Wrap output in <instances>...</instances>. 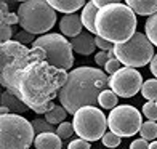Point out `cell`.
Instances as JSON below:
<instances>
[{
  "label": "cell",
  "mask_w": 157,
  "mask_h": 149,
  "mask_svg": "<svg viewBox=\"0 0 157 149\" xmlns=\"http://www.w3.org/2000/svg\"><path fill=\"white\" fill-rule=\"evenodd\" d=\"M67 71L50 66L45 61H32L21 71L13 95L18 96L35 114H47L55 108L53 99L67 82Z\"/></svg>",
  "instance_id": "1"
},
{
  "label": "cell",
  "mask_w": 157,
  "mask_h": 149,
  "mask_svg": "<svg viewBox=\"0 0 157 149\" xmlns=\"http://www.w3.org/2000/svg\"><path fill=\"white\" fill-rule=\"evenodd\" d=\"M109 87V77L104 71L80 66L69 72L66 85L59 90V103L67 114H75L87 106H96L99 95Z\"/></svg>",
  "instance_id": "2"
},
{
  "label": "cell",
  "mask_w": 157,
  "mask_h": 149,
  "mask_svg": "<svg viewBox=\"0 0 157 149\" xmlns=\"http://www.w3.org/2000/svg\"><path fill=\"white\" fill-rule=\"evenodd\" d=\"M136 34V16L127 3L116 2L98 10L96 35L114 45L125 44Z\"/></svg>",
  "instance_id": "3"
},
{
  "label": "cell",
  "mask_w": 157,
  "mask_h": 149,
  "mask_svg": "<svg viewBox=\"0 0 157 149\" xmlns=\"http://www.w3.org/2000/svg\"><path fill=\"white\" fill-rule=\"evenodd\" d=\"M0 83L2 87L13 93L15 83L21 71L26 69L32 61H45L47 53L42 48H27L19 42H6L0 47Z\"/></svg>",
  "instance_id": "4"
},
{
  "label": "cell",
  "mask_w": 157,
  "mask_h": 149,
  "mask_svg": "<svg viewBox=\"0 0 157 149\" xmlns=\"http://www.w3.org/2000/svg\"><path fill=\"white\" fill-rule=\"evenodd\" d=\"M32 122L18 114L0 116V149H29L35 141Z\"/></svg>",
  "instance_id": "5"
},
{
  "label": "cell",
  "mask_w": 157,
  "mask_h": 149,
  "mask_svg": "<svg viewBox=\"0 0 157 149\" xmlns=\"http://www.w3.org/2000/svg\"><path fill=\"white\" fill-rule=\"evenodd\" d=\"M21 27L32 35L48 32L56 23V11L44 0L21 2L18 8Z\"/></svg>",
  "instance_id": "6"
},
{
  "label": "cell",
  "mask_w": 157,
  "mask_h": 149,
  "mask_svg": "<svg viewBox=\"0 0 157 149\" xmlns=\"http://www.w3.org/2000/svg\"><path fill=\"white\" fill-rule=\"evenodd\" d=\"M114 55L120 61V64L127 67H141L151 63L154 58V45L149 42L146 34L136 32L125 44L114 45Z\"/></svg>",
  "instance_id": "7"
},
{
  "label": "cell",
  "mask_w": 157,
  "mask_h": 149,
  "mask_svg": "<svg viewBox=\"0 0 157 149\" xmlns=\"http://www.w3.org/2000/svg\"><path fill=\"white\" fill-rule=\"evenodd\" d=\"M32 48H42L47 53L50 66L67 71L74 64V55L71 42L61 34H45L32 44Z\"/></svg>",
  "instance_id": "8"
},
{
  "label": "cell",
  "mask_w": 157,
  "mask_h": 149,
  "mask_svg": "<svg viewBox=\"0 0 157 149\" xmlns=\"http://www.w3.org/2000/svg\"><path fill=\"white\" fill-rule=\"evenodd\" d=\"M72 125L78 138L90 143V141H96L106 135L108 119L101 109L95 108V106H87L74 114Z\"/></svg>",
  "instance_id": "9"
},
{
  "label": "cell",
  "mask_w": 157,
  "mask_h": 149,
  "mask_svg": "<svg viewBox=\"0 0 157 149\" xmlns=\"http://www.w3.org/2000/svg\"><path fill=\"white\" fill-rule=\"evenodd\" d=\"M108 125L109 130L120 138L133 136L135 133H140L141 130V112L130 104H120L111 111L108 117Z\"/></svg>",
  "instance_id": "10"
},
{
  "label": "cell",
  "mask_w": 157,
  "mask_h": 149,
  "mask_svg": "<svg viewBox=\"0 0 157 149\" xmlns=\"http://www.w3.org/2000/svg\"><path fill=\"white\" fill-rule=\"evenodd\" d=\"M109 88L120 98H132L143 88V77L136 69L122 67L109 77Z\"/></svg>",
  "instance_id": "11"
},
{
  "label": "cell",
  "mask_w": 157,
  "mask_h": 149,
  "mask_svg": "<svg viewBox=\"0 0 157 149\" xmlns=\"http://www.w3.org/2000/svg\"><path fill=\"white\" fill-rule=\"evenodd\" d=\"M71 45H72V50L78 55H83V56H88L95 52V47H96V40L91 34L88 32H82L80 35H77L71 40Z\"/></svg>",
  "instance_id": "12"
},
{
  "label": "cell",
  "mask_w": 157,
  "mask_h": 149,
  "mask_svg": "<svg viewBox=\"0 0 157 149\" xmlns=\"http://www.w3.org/2000/svg\"><path fill=\"white\" fill-rule=\"evenodd\" d=\"M82 19L78 15H66L63 16L59 21V29L63 35H67V37L74 39L77 35L82 34Z\"/></svg>",
  "instance_id": "13"
},
{
  "label": "cell",
  "mask_w": 157,
  "mask_h": 149,
  "mask_svg": "<svg viewBox=\"0 0 157 149\" xmlns=\"http://www.w3.org/2000/svg\"><path fill=\"white\" fill-rule=\"evenodd\" d=\"M48 3L55 11H61L66 15H75L77 10H83V6L87 5L83 0H48Z\"/></svg>",
  "instance_id": "14"
},
{
  "label": "cell",
  "mask_w": 157,
  "mask_h": 149,
  "mask_svg": "<svg viewBox=\"0 0 157 149\" xmlns=\"http://www.w3.org/2000/svg\"><path fill=\"white\" fill-rule=\"evenodd\" d=\"M127 6H130L135 15L152 16L157 13V0H127Z\"/></svg>",
  "instance_id": "15"
},
{
  "label": "cell",
  "mask_w": 157,
  "mask_h": 149,
  "mask_svg": "<svg viewBox=\"0 0 157 149\" xmlns=\"http://www.w3.org/2000/svg\"><path fill=\"white\" fill-rule=\"evenodd\" d=\"M96 15H98V8L93 5V2H88L82 10V24L90 34H96Z\"/></svg>",
  "instance_id": "16"
},
{
  "label": "cell",
  "mask_w": 157,
  "mask_h": 149,
  "mask_svg": "<svg viewBox=\"0 0 157 149\" xmlns=\"http://www.w3.org/2000/svg\"><path fill=\"white\" fill-rule=\"evenodd\" d=\"M35 149H61L63 143L56 133H40L34 141Z\"/></svg>",
  "instance_id": "17"
},
{
  "label": "cell",
  "mask_w": 157,
  "mask_h": 149,
  "mask_svg": "<svg viewBox=\"0 0 157 149\" xmlns=\"http://www.w3.org/2000/svg\"><path fill=\"white\" fill-rule=\"evenodd\" d=\"M2 106L8 109L11 114H18V116L24 114V112L29 109L18 96H15L13 93H10V91H3L2 93Z\"/></svg>",
  "instance_id": "18"
},
{
  "label": "cell",
  "mask_w": 157,
  "mask_h": 149,
  "mask_svg": "<svg viewBox=\"0 0 157 149\" xmlns=\"http://www.w3.org/2000/svg\"><path fill=\"white\" fill-rule=\"evenodd\" d=\"M67 116V111L63 108V106H55L53 109H50L47 114H45V120L48 124H52V125H56V124H63L64 122V119H66Z\"/></svg>",
  "instance_id": "19"
},
{
  "label": "cell",
  "mask_w": 157,
  "mask_h": 149,
  "mask_svg": "<svg viewBox=\"0 0 157 149\" xmlns=\"http://www.w3.org/2000/svg\"><path fill=\"white\" fill-rule=\"evenodd\" d=\"M117 101H119V96L114 93L112 90H104L101 95H99V99H98V104L101 106L103 109H114L117 108Z\"/></svg>",
  "instance_id": "20"
},
{
  "label": "cell",
  "mask_w": 157,
  "mask_h": 149,
  "mask_svg": "<svg viewBox=\"0 0 157 149\" xmlns=\"http://www.w3.org/2000/svg\"><path fill=\"white\" fill-rule=\"evenodd\" d=\"M144 29H146V37L149 39V42L157 47V13L146 19Z\"/></svg>",
  "instance_id": "21"
},
{
  "label": "cell",
  "mask_w": 157,
  "mask_h": 149,
  "mask_svg": "<svg viewBox=\"0 0 157 149\" xmlns=\"http://www.w3.org/2000/svg\"><path fill=\"white\" fill-rule=\"evenodd\" d=\"M141 95L147 101H157V79H149L143 83Z\"/></svg>",
  "instance_id": "22"
},
{
  "label": "cell",
  "mask_w": 157,
  "mask_h": 149,
  "mask_svg": "<svg viewBox=\"0 0 157 149\" xmlns=\"http://www.w3.org/2000/svg\"><path fill=\"white\" fill-rule=\"evenodd\" d=\"M140 133H141L143 139H146V141L155 139L157 138V124L152 122V120H147V122H144L141 125Z\"/></svg>",
  "instance_id": "23"
},
{
  "label": "cell",
  "mask_w": 157,
  "mask_h": 149,
  "mask_svg": "<svg viewBox=\"0 0 157 149\" xmlns=\"http://www.w3.org/2000/svg\"><path fill=\"white\" fill-rule=\"evenodd\" d=\"M32 127H34L35 132H39V135L40 133H53V132H56L55 125L48 124L47 120H42V119H34L32 120Z\"/></svg>",
  "instance_id": "24"
},
{
  "label": "cell",
  "mask_w": 157,
  "mask_h": 149,
  "mask_svg": "<svg viewBox=\"0 0 157 149\" xmlns=\"http://www.w3.org/2000/svg\"><path fill=\"white\" fill-rule=\"evenodd\" d=\"M143 114L146 116V119L157 122V104L155 101H146L143 106Z\"/></svg>",
  "instance_id": "25"
},
{
  "label": "cell",
  "mask_w": 157,
  "mask_h": 149,
  "mask_svg": "<svg viewBox=\"0 0 157 149\" xmlns=\"http://www.w3.org/2000/svg\"><path fill=\"white\" fill-rule=\"evenodd\" d=\"M74 133H75L74 125L69 124V122H63V124L58 125V128H56V135H58L59 138H71Z\"/></svg>",
  "instance_id": "26"
},
{
  "label": "cell",
  "mask_w": 157,
  "mask_h": 149,
  "mask_svg": "<svg viewBox=\"0 0 157 149\" xmlns=\"http://www.w3.org/2000/svg\"><path fill=\"white\" fill-rule=\"evenodd\" d=\"M101 139H103V144L106 147H117L120 144V136H117V135L112 133V132H108Z\"/></svg>",
  "instance_id": "27"
},
{
  "label": "cell",
  "mask_w": 157,
  "mask_h": 149,
  "mask_svg": "<svg viewBox=\"0 0 157 149\" xmlns=\"http://www.w3.org/2000/svg\"><path fill=\"white\" fill-rule=\"evenodd\" d=\"M122 69V64H120V61L116 58V59H109L108 61V64L104 66V71L108 74H111V75H114L116 72H119V71Z\"/></svg>",
  "instance_id": "28"
},
{
  "label": "cell",
  "mask_w": 157,
  "mask_h": 149,
  "mask_svg": "<svg viewBox=\"0 0 157 149\" xmlns=\"http://www.w3.org/2000/svg\"><path fill=\"white\" fill-rule=\"evenodd\" d=\"M11 26L5 24V23H0V39H2V44H6L10 42L11 39Z\"/></svg>",
  "instance_id": "29"
},
{
  "label": "cell",
  "mask_w": 157,
  "mask_h": 149,
  "mask_svg": "<svg viewBox=\"0 0 157 149\" xmlns=\"http://www.w3.org/2000/svg\"><path fill=\"white\" fill-rule=\"evenodd\" d=\"M111 59V56H109V52H98L95 53V63L98 66H106L108 64V61Z\"/></svg>",
  "instance_id": "30"
},
{
  "label": "cell",
  "mask_w": 157,
  "mask_h": 149,
  "mask_svg": "<svg viewBox=\"0 0 157 149\" xmlns=\"http://www.w3.org/2000/svg\"><path fill=\"white\" fill-rule=\"evenodd\" d=\"M67 149H91V147H90V143H88V141L78 138V139L71 141V144H67Z\"/></svg>",
  "instance_id": "31"
},
{
  "label": "cell",
  "mask_w": 157,
  "mask_h": 149,
  "mask_svg": "<svg viewBox=\"0 0 157 149\" xmlns=\"http://www.w3.org/2000/svg\"><path fill=\"white\" fill-rule=\"evenodd\" d=\"M37 40V39H34V35L32 34H29V32H26V31H23V32H19L18 34V37H16V42H19V44H34V42Z\"/></svg>",
  "instance_id": "32"
},
{
  "label": "cell",
  "mask_w": 157,
  "mask_h": 149,
  "mask_svg": "<svg viewBox=\"0 0 157 149\" xmlns=\"http://www.w3.org/2000/svg\"><path fill=\"white\" fill-rule=\"evenodd\" d=\"M95 40H96V47L101 48V52H112V50H114V47H112L111 42L104 40V39H101V37H98V35L95 37Z\"/></svg>",
  "instance_id": "33"
},
{
  "label": "cell",
  "mask_w": 157,
  "mask_h": 149,
  "mask_svg": "<svg viewBox=\"0 0 157 149\" xmlns=\"http://www.w3.org/2000/svg\"><path fill=\"white\" fill-rule=\"evenodd\" d=\"M130 149H149V143L146 139H143V138L135 139L133 143L130 144Z\"/></svg>",
  "instance_id": "34"
},
{
  "label": "cell",
  "mask_w": 157,
  "mask_h": 149,
  "mask_svg": "<svg viewBox=\"0 0 157 149\" xmlns=\"http://www.w3.org/2000/svg\"><path fill=\"white\" fill-rule=\"evenodd\" d=\"M2 23H5V24H8V26H13V24H16V23H19L18 13H10V15L6 16L5 19H2Z\"/></svg>",
  "instance_id": "35"
},
{
  "label": "cell",
  "mask_w": 157,
  "mask_h": 149,
  "mask_svg": "<svg viewBox=\"0 0 157 149\" xmlns=\"http://www.w3.org/2000/svg\"><path fill=\"white\" fill-rule=\"evenodd\" d=\"M91 2H93V5L98 10H101V8H104V6H109L112 3H116V0H91Z\"/></svg>",
  "instance_id": "36"
},
{
  "label": "cell",
  "mask_w": 157,
  "mask_h": 149,
  "mask_svg": "<svg viewBox=\"0 0 157 149\" xmlns=\"http://www.w3.org/2000/svg\"><path fill=\"white\" fill-rule=\"evenodd\" d=\"M0 15H2V19H5L6 16L10 15V11H8V3H6V2H0Z\"/></svg>",
  "instance_id": "37"
},
{
  "label": "cell",
  "mask_w": 157,
  "mask_h": 149,
  "mask_svg": "<svg viewBox=\"0 0 157 149\" xmlns=\"http://www.w3.org/2000/svg\"><path fill=\"white\" fill-rule=\"evenodd\" d=\"M151 72H152V75L157 79V53L154 55V58H152V61H151Z\"/></svg>",
  "instance_id": "38"
},
{
  "label": "cell",
  "mask_w": 157,
  "mask_h": 149,
  "mask_svg": "<svg viewBox=\"0 0 157 149\" xmlns=\"http://www.w3.org/2000/svg\"><path fill=\"white\" fill-rule=\"evenodd\" d=\"M149 149H157V141H152V143H149Z\"/></svg>",
  "instance_id": "39"
},
{
  "label": "cell",
  "mask_w": 157,
  "mask_h": 149,
  "mask_svg": "<svg viewBox=\"0 0 157 149\" xmlns=\"http://www.w3.org/2000/svg\"><path fill=\"white\" fill-rule=\"evenodd\" d=\"M155 104H157V101H155Z\"/></svg>",
  "instance_id": "40"
}]
</instances>
